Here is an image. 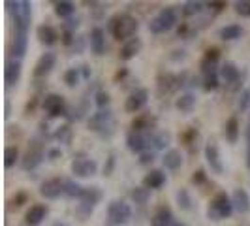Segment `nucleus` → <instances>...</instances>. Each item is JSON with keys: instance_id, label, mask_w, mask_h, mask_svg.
<instances>
[{"instance_id": "nucleus-36", "label": "nucleus", "mask_w": 250, "mask_h": 226, "mask_svg": "<svg viewBox=\"0 0 250 226\" xmlns=\"http://www.w3.org/2000/svg\"><path fill=\"white\" fill-rule=\"evenodd\" d=\"M201 10H203L201 2H187L185 4V15H194V13H200Z\"/></svg>"}, {"instance_id": "nucleus-26", "label": "nucleus", "mask_w": 250, "mask_h": 226, "mask_svg": "<svg viewBox=\"0 0 250 226\" xmlns=\"http://www.w3.org/2000/svg\"><path fill=\"white\" fill-rule=\"evenodd\" d=\"M194 106H196V96H194V94H183V96H179L175 102L177 110H179V112H185V113L192 112Z\"/></svg>"}, {"instance_id": "nucleus-39", "label": "nucleus", "mask_w": 250, "mask_h": 226, "mask_svg": "<svg viewBox=\"0 0 250 226\" xmlns=\"http://www.w3.org/2000/svg\"><path fill=\"white\" fill-rule=\"evenodd\" d=\"M205 90H214V89H218V75L213 74V75H207L205 77V85H203Z\"/></svg>"}, {"instance_id": "nucleus-14", "label": "nucleus", "mask_w": 250, "mask_h": 226, "mask_svg": "<svg viewBox=\"0 0 250 226\" xmlns=\"http://www.w3.org/2000/svg\"><path fill=\"white\" fill-rule=\"evenodd\" d=\"M231 203H233V209L239 211V213H247L250 209V196L247 190L243 188H237L231 196Z\"/></svg>"}, {"instance_id": "nucleus-50", "label": "nucleus", "mask_w": 250, "mask_h": 226, "mask_svg": "<svg viewBox=\"0 0 250 226\" xmlns=\"http://www.w3.org/2000/svg\"><path fill=\"white\" fill-rule=\"evenodd\" d=\"M53 226H66V225H62V223H55Z\"/></svg>"}, {"instance_id": "nucleus-12", "label": "nucleus", "mask_w": 250, "mask_h": 226, "mask_svg": "<svg viewBox=\"0 0 250 226\" xmlns=\"http://www.w3.org/2000/svg\"><path fill=\"white\" fill-rule=\"evenodd\" d=\"M55 63H57V59H55L53 53H43V55L38 59L36 68H34V75H36V77H42V75L49 74L51 70H53V66H55Z\"/></svg>"}, {"instance_id": "nucleus-23", "label": "nucleus", "mask_w": 250, "mask_h": 226, "mask_svg": "<svg viewBox=\"0 0 250 226\" xmlns=\"http://www.w3.org/2000/svg\"><path fill=\"white\" fill-rule=\"evenodd\" d=\"M173 221H175V219H173L171 211H169L167 207H160V209L156 211V215L152 217L150 225H152V226H169Z\"/></svg>"}, {"instance_id": "nucleus-19", "label": "nucleus", "mask_w": 250, "mask_h": 226, "mask_svg": "<svg viewBox=\"0 0 250 226\" xmlns=\"http://www.w3.org/2000/svg\"><path fill=\"white\" fill-rule=\"evenodd\" d=\"M126 143H128V149L132 153H145V147H147V139L139 132H130L126 138Z\"/></svg>"}, {"instance_id": "nucleus-15", "label": "nucleus", "mask_w": 250, "mask_h": 226, "mask_svg": "<svg viewBox=\"0 0 250 226\" xmlns=\"http://www.w3.org/2000/svg\"><path fill=\"white\" fill-rule=\"evenodd\" d=\"M21 77V63L19 61H8L6 68H4V79L6 85H15Z\"/></svg>"}, {"instance_id": "nucleus-3", "label": "nucleus", "mask_w": 250, "mask_h": 226, "mask_svg": "<svg viewBox=\"0 0 250 226\" xmlns=\"http://www.w3.org/2000/svg\"><path fill=\"white\" fill-rule=\"evenodd\" d=\"M233 211V203H231V198L226 194V192H220V194H216L211 202V205H209V219H213V221H220V219H226V217H229Z\"/></svg>"}, {"instance_id": "nucleus-41", "label": "nucleus", "mask_w": 250, "mask_h": 226, "mask_svg": "<svg viewBox=\"0 0 250 226\" xmlns=\"http://www.w3.org/2000/svg\"><path fill=\"white\" fill-rule=\"evenodd\" d=\"M57 138L61 141H70V128L68 126H61V130L57 132Z\"/></svg>"}, {"instance_id": "nucleus-38", "label": "nucleus", "mask_w": 250, "mask_h": 226, "mask_svg": "<svg viewBox=\"0 0 250 226\" xmlns=\"http://www.w3.org/2000/svg\"><path fill=\"white\" fill-rule=\"evenodd\" d=\"M177 200H179V205L183 209H190V196H188L187 190H179L177 192Z\"/></svg>"}, {"instance_id": "nucleus-17", "label": "nucleus", "mask_w": 250, "mask_h": 226, "mask_svg": "<svg viewBox=\"0 0 250 226\" xmlns=\"http://www.w3.org/2000/svg\"><path fill=\"white\" fill-rule=\"evenodd\" d=\"M36 34H38V40H40L43 45H53V44L57 42V38H59L57 30H55L53 26H49V25L38 26Z\"/></svg>"}, {"instance_id": "nucleus-13", "label": "nucleus", "mask_w": 250, "mask_h": 226, "mask_svg": "<svg viewBox=\"0 0 250 226\" xmlns=\"http://www.w3.org/2000/svg\"><path fill=\"white\" fill-rule=\"evenodd\" d=\"M205 158H207L209 166L213 168L216 174H222V172H224L222 162H220V155H218V147L214 145L213 141H209L207 147H205Z\"/></svg>"}, {"instance_id": "nucleus-22", "label": "nucleus", "mask_w": 250, "mask_h": 226, "mask_svg": "<svg viewBox=\"0 0 250 226\" xmlns=\"http://www.w3.org/2000/svg\"><path fill=\"white\" fill-rule=\"evenodd\" d=\"M166 183V176H164L160 170H152L147 176L143 177V185L145 188H160Z\"/></svg>"}, {"instance_id": "nucleus-30", "label": "nucleus", "mask_w": 250, "mask_h": 226, "mask_svg": "<svg viewBox=\"0 0 250 226\" xmlns=\"http://www.w3.org/2000/svg\"><path fill=\"white\" fill-rule=\"evenodd\" d=\"M83 190L85 188L81 187V185H77L75 181H64V194H68V196H72V198H81V194H83Z\"/></svg>"}, {"instance_id": "nucleus-28", "label": "nucleus", "mask_w": 250, "mask_h": 226, "mask_svg": "<svg viewBox=\"0 0 250 226\" xmlns=\"http://www.w3.org/2000/svg\"><path fill=\"white\" fill-rule=\"evenodd\" d=\"M243 34V28L239 25H228L224 28H220V38L222 40H237Z\"/></svg>"}, {"instance_id": "nucleus-6", "label": "nucleus", "mask_w": 250, "mask_h": 226, "mask_svg": "<svg viewBox=\"0 0 250 226\" xmlns=\"http://www.w3.org/2000/svg\"><path fill=\"white\" fill-rule=\"evenodd\" d=\"M43 110L51 117H61V115H66V102L61 94H49L43 98Z\"/></svg>"}, {"instance_id": "nucleus-9", "label": "nucleus", "mask_w": 250, "mask_h": 226, "mask_svg": "<svg viewBox=\"0 0 250 226\" xmlns=\"http://www.w3.org/2000/svg\"><path fill=\"white\" fill-rule=\"evenodd\" d=\"M96 162L90 160V158H75L72 162V172H74L77 177H88L96 174Z\"/></svg>"}, {"instance_id": "nucleus-10", "label": "nucleus", "mask_w": 250, "mask_h": 226, "mask_svg": "<svg viewBox=\"0 0 250 226\" xmlns=\"http://www.w3.org/2000/svg\"><path fill=\"white\" fill-rule=\"evenodd\" d=\"M79 200H81V209H83V211H87V213H90V211H92V207L102 200V192L96 187L85 188Z\"/></svg>"}, {"instance_id": "nucleus-2", "label": "nucleus", "mask_w": 250, "mask_h": 226, "mask_svg": "<svg viewBox=\"0 0 250 226\" xmlns=\"http://www.w3.org/2000/svg\"><path fill=\"white\" fill-rule=\"evenodd\" d=\"M6 6H10V10L13 13L15 30H25V32H28V25H30V2L17 0V2H8Z\"/></svg>"}, {"instance_id": "nucleus-43", "label": "nucleus", "mask_w": 250, "mask_h": 226, "mask_svg": "<svg viewBox=\"0 0 250 226\" xmlns=\"http://www.w3.org/2000/svg\"><path fill=\"white\" fill-rule=\"evenodd\" d=\"M249 100H250V92L249 90H245V92H243V98H241V102H239V108H241V110H245V108H247V104H249Z\"/></svg>"}, {"instance_id": "nucleus-37", "label": "nucleus", "mask_w": 250, "mask_h": 226, "mask_svg": "<svg viewBox=\"0 0 250 226\" xmlns=\"http://www.w3.org/2000/svg\"><path fill=\"white\" fill-rule=\"evenodd\" d=\"M218 59H220V51L216 49V47H211V49L205 51V57H203V61H207V63H218Z\"/></svg>"}, {"instance_id": "nucleus-34", "label": "nucleus", "mask_w": 250, "mask_h": 226, "mask_svg": "<svg viewBox=\"0 0 250 226\" xmlns=\"http://www.w3.org/2000/svg\"><path fill=\"white\" fill-rule=\"evenodd\" d=\"M64 81H66V85L68 87H75L77 85V81H79V72L72 68V70H68L66 74H64Z\"/></svg>"}, {"instance_id": "nucleus-46", "label": "nucleus", "mask_w": 250, "mask_h": 226, "mask_svg": "<svg viewBox=\"0 0 250 226\" xmlns=\"http://www.w3.org/2000/svg\"><path fill=\"white\" fill-rule=\"evenodd\" d=\"M209 6L213 8L214 12H220V10H224V8H226V4H224V2H211Z\"/></svg>"}, {"instance_id": "nucleus-44", "label": "nucleus", "mask_w": 250, "mask_h": 226, "mask_svg": "<svg viewBox=\"0 0 250 226\" xmlns=\"http://www.w3.org/2000/svg\"><path fill=\"white\" fill-rule=\"evenodd\" d=\"M154 160V155L152 153H141V164H149Z\"/></svg>"}, {"instance_id": "nucleus-42", "label": "nucleus", "mask_w": 250, "mask_h": 226, "mask_svg": "<svg viewBox=\"0 0 250 226\" xmlns=\"http://www.w3.org/2000/svg\"><path fill=\"white\" fill-rule=\"evenodd\" d=\"M192 181H194L196 185L203 183V181H205V172H203V170H198V172H196V174L192 176Z\"/></svg>"}, {"instance_id": "nucleus-18", "label": "nucleus", "mask_w": 250, "mask_h": 226, "mask_svg": "<svg viewBox=\"0 0 250 226\" xmlns=\"http://www.w3.org/2000/svg\"><path fill=\"white\" fill-rule=\"evenodd\" d=\"M90 49L96 55H102L105 49V34H104L102 28H94L90 32Z\"/></svg>"}, {"instance_id": "nucleus-4", "label": "nucleus", "mask_w": 250, "mask_h": 226, "mask_svg": "<svg viewBox=\"0 0 250 226\" xmlns=\"http://www.w3.org/2000/svg\"><path fill=\"white\" fill-rule=\"evenodd\" d=\"M177 23V15L171 8H164L162 12L158 13L152 21L149 23V28L152 34H164L167 32L169 28H173Z\"/></svg>"}, {"instance_id": "nucleus-16", "label": "nucleus", "mask_w": 250, "mask_h": 226, "mask_svg": "<svg viewBox=\"0 0 250 226\" xmlns=\"http://www.w3.org/2000/svg\"><path fill=\"white\" fill-rule=\"evenodd\" d=\"M139 49H141V40L139 38H132V40H128L125 45L121 47V59L123 61H130V59H134L138 55Z\"/></svg>"}, {"instance_id": "nucleus-7", "label": "nucleus", "mask_w": 250, "mask_h": 226, "mask_svg": "<svg viewBox=\"0 0 250 226\" xmlns=\"http://www.w3.org/2000/svg\"><path fill=\"white\" fill-rule=\"evenodd\" d=\"M149 100V90L147 89H138V90H134L130 96H128V100H126V112L128 113H136L139 112L145 104Z\"/></svg>"}, {"instance_id": "nucleus-20", "label": "nucleus", "mask_w": 250, "mask_h": 226, "mask_svg": "<svg viewBox=\"0 0 250 226\" xmlns=\"http://www.w3.org/2000/svg\"><path fill=\"white\" fill-rule=\"evenodd\" d=\"M42 158H43L42 149H28V153L25 155L21 166H23V170H26V172H28V170H34L38 164L42 162Z\"/></svg>"}, {"instance_id": "nucleus-32", "label": "nucleus", "mask_w": 250, "mask_h": 226, "mask_svg": "<svg viewBox=\"0 0 250 226\" xmlns=\"http://www.w3.org/2000/svg\"><path fill=\"white\" fill-rule=\"evenodd\" d=\"M17 158H19V149L13 147V145L6 147V151H4V166L6 168H12L13 164L17 162Z\"/></svg>"}, {"instance_id": "nucleus-21", "label": "nucleus", "mask_w": 250, "mask_h": 226, "mask_svg": "<svg viewBox=\"0 0 250 226\" xmlns=\"http://www.w3.org/2000/svg\"><path fill=\"white\" fill-rule=\"evenodd\" d=\"M26 44H28V40H26L25 30H15V38H13V55H15L17 59H21L26 53Z\"/></svg>"}, {"instance_id": "nucleus-40", "label": "nucleus", "mask_w": 250, "mask_h": 226, "mask_svg": "<svg viewBox=\"0 0 250 226\" xmlns=\"http://www.w3.org/2000/svg\"><path fill=\"white\" fill-rule=\"evenodd\" d=\"M96 104H98V108H105V106L109 104V94H107L105 90H100V92L96 94Z\"/></svg>"}, {"instance_id": "nucleus-8", "label": "nucleus", "mask_w": 250, "mask_h": 226, "mask_svg": "<svg viewBox=\"0 0 250 226\" xmlns=\"http://www.w3.org/2000/svg\"><path fill=\"white\" fill-rule=\"evenodd\" d=\"M62 192H64V181H61V179H47L40 187V194L43 198H49V200L59 198Z\"/></svg>"}, {"instance_id": "nucleus-45", "label": "nucleus", "mask_w": 250, "mask_h": 226, "mask_svg": "<svg viewBox=\"0 0 250 226\" xmlns=\"http://www.w3.org/2000/svg\"><path fill=\"white\" fill-rule=\"evenodd\" d=\"M26 200V194H23V192H19V194H17V198H13V203H15V205H17V207H21V205H23V202Z\"/></svg>"}, {"instance_id": "nucleus-27", "label": "nucleus", "mask_w": 250, "mask_h": 226, "mask_svg": "<svg viewBox=\"0 0 250 226\" xmlns=\"http://www.w3.org/2000/svg\"><path fill=\"white\" fill-rule=\"evenodd\" d=\"M226 138L229 143H235L239 139V121L235 117H229L226 123Z\"/></svg>"}, {"instance_id": "nucleus-1", "label": "nucleus", "mask_w": 250, "mask_h": 226, "mask_svg": "<svg viewBox=\"0 0 250 226\" xmlns=\"http://www.w3.org/2000/svg\"><path fill=\"white\" fill-rule=\"evenodd\" d=\"M139 28V23L136 17L132 15H117L109 21V30L115 40H128L132 38Z\"/></svg>"}, {"instance_id": "nucleus-49", "label": "nucleus", "mask_w": 250, "mask_h": 226, "mask_svg": "<svg viewBox=\"0 0 250 226\" xmlns=\"http://www.w3.org/2000/svg\"><path fill=\"white\" fill-rule=\"evenodd\" d=\"M169 226H185V225H183V223H177V221H173V223H171Z\"/></svg>"}, {"instance_id": "nucleus-47", "label": "nucleus", "mask_w": 250, "mask_h": 226, "mask_svg": "<svg viewBox=\"0 0 250 226\" xmlns=\"http://www.w3.org/2000/svg\"><path fill=\"white\" fill-rule=\"evenodd\" d=\"M62 42L66 44V45H70V44H72V32H70V30H66V32L62 34Z\"/></svg>"}, {"instance_id": "nucleus-35", "label": "nucleus", "mask_w": 250, "mask_h": 226, "mask_svg": "<svg viewBox=\"0 0 250 226\" xmlns=\"http://www.w3.org/2000/svg\"><path fill=\"white\" fill-rule=\"evenodd\" d=\"M235 12L241 17H250V0H241L235 4Z\"/></svg>"}, {"instance_id": "nucleus-33", "label": "nucleus", "mask_w": 250, "mask_h": 226, "mask_svg": "<svg viewBox=\"0 0 250 226\" xmlns=\"http://www.w3.org/2000/svg\"><path fill=\"white\" fill-rule=\"evenodd\" d=\"M132 200L136 203H145L149 200V188H134L132 190Z\"/></svg>"}, {"instance_id": "nucleus-31", "label": "nucleus", "mask_w": 250, "mask_h": 226, "mask_svg": "<svg viewBox=\"0 0 250 226\" xmlns=\"http://www.w3.org/2000/svg\"><path fill=\"white\" fill-rule=\"evenodd\" d=\"M147 128H150L149 115H139L138 119L132 121V132H139L141 134V130H147Z\"/></svg>"}, {"instance_id": "nucleus-29", "label": "nucleus", "mask_w": 250, "mask_h": 226, "mask_svg": "<svg viewBox=\"0 0 250 226\" xmlns=\"http://www.w3.org/2000/svg\"><path fill=\"white\" fill-rule=\"evenodd\" d=\"M75 10V6L72 2H68V0H61V2H57L55 4V13L59 15V17H68V15H72Z\"/></svg>"}, {"instance_id": "nucleus-25", "label": "nucleus", "mask_w": 250, "mask_h": 226, "mask_svg": "<svg viewBox=\"0 0 250 226\" xmlns=\"http://www.w3.org/2000/svg\"><path fill=\"white\" fill-rule=\"evenodd\" d=\"M220 75L226 79V83H235L239 79V70L233 63H226L220 66Z\"/></svg>"}, {"instance_id": "nucleus-48", "label": "nucleus", "mask_w": 250, "mask_h": 226, "mask_svg": "<svg viewBox=\"0 0 250 226\" xmlns=\"http://www.w3.org/2000/svg\"><path fill=\"white\" fill-rule=\"evenodd\" d=\"M247 155H249V160H247V164H249V168H250V128H249V153H247Z\"/></svg>"}, {"instance_id": "nucleus-11", "label": "nucleus", "mask_w": 250, "mask_h": 226, "mask_svg": "<svg viewBox=\"0 0 250 226\" xmlns=\"http://www.w3.org/2000/svg\"><path fill=\"white\" fill-rule=\"evenodd\" d=\"M45 215H47V207L43 205V203H36V205H32L25 215V221L28 226H38L42 225V221L45 219Z\"/></svg>"}, {"instance_id": "nucleus-24", "label": "nucleus", "mask_w": 250, "mask_h": 226, "mask_svg": "<svg viewBox=\"0 0 250 226\" xmlns=\"http://www.w3.org/2000/svg\"><path fill=\"white\" fill-rule=\"evenodd\" d=\"M181 164H183V157H181V153L177 149H169L164 155V166L166 168L177 170V168H181Z\"/></svg>"}, {"instance_id": "nucleus-5", "label": "nucleus", "mask_w": 250, "mask_h": 226, "mask_svg": "<svg viewBox=\"0 0 250 226\" xmlns=\"http://www.w3.org/2000/svg\"><path fill=\"white\" fill-rule=\"evenodd\" d=\"M130 215H132V209H130L128 203H125V202H111L109 207H107V225H125L126 221L130 219Z\"/></svg>"}]
</instances>
